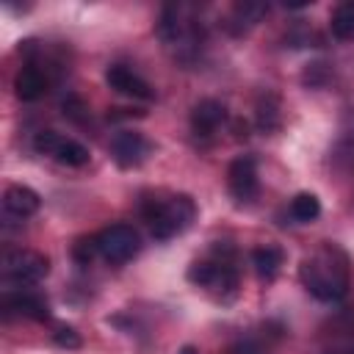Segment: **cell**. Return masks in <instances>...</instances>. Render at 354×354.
<instances>
[{"instance_id":"obj_1","label":"cell","mask_w":354,"mask_h":354,"mask_svg":"<svg viewBox=\"0 0 354 354\" xmlns=\"http://www.w3.org/2000/svg\"><path fill=\"white\" fill-rule=\"evenodd\" d=\"M299 277H301L307 293L315 296L318 301H340L348 293V260L332 243H326L315 254L304 257Z\"/></svg>"},{"instance_id":"obj_2","label":"cell","mask_w":354,"mask_h":354,"mask_svg":"<svg viewBox=\"0 0 354 354\" xmlns=\"http://www.w3.org/2000/svg\"><path fill=\"white\" fill-rule=\"evenodd\" d=\"M141 216L149 224V232L155 241H171L174 235L185 232L196 218V205L185 194L174 196H147L141 202Z\"/></svg>"},{"instance_id":"obj_3","label":"cell","mask_w":354,"mask_h":354,"mask_svg":"<svg viewBox=\"0 0 354 354\" xmlns=\"http://www.w3.org/2000/svg\"><path fill=\"white\" fill-rule=\"evenodd\" d=\"M188 282L213 290L221 301H230L238 290V266L230 246H216L213 257L196 260L188 268Z\"/></svg>"},{"instance_id":"obj_4","label":"cell","mask_w":354,"mask_h":354,"mask_svg":"<svg viewBox=\"0 0 354 354\" xmlns=\"http://www.w3.org/2000/svg\"><path fill=\"white\" fill-rule=\"evenodd\" d=\"M0 271L8 288L36 285L50 274V257L41 252H30V249H6Z\"/></svg>"},{"instance_id":"obj_5","label":"cell","mask_w":354,"mask_h":354,"mask_svg":"<svg viewBox=\"0 0 354 354\" xmlns=\"http://www.w3.org/2000/svg\"><path fill=\"white\" fill-rule=\"evenodd\" d=\"M94 241L97 254L113 266H122L141 252V235L133 224H111L100 235H94Z\"/></svg>"},{"instance_id":"obj_6","label":"cell","mask_w":354,"mask_h":354,"mask_svg":"<svg viewBox=\"0 0 354 354\" xmlns=\"http://www.w3.org/2000/svg\"><path fill=\"white\" fill-rule=\"evenodd\" d=\"M33 149L39 155H53L61 166H69V169H80L91 158L86 144H80L75 138H64L55 130H39L36 138H33Z\"/></svg>"},{"instance_id":"obj_7","label":"cell","mask_w":354,"mask_h":354,"mask_svg":"<svg viewBox=\"0 0 354 354\" xmlns=\"http://www.w3.org/2000/svg\"><path fill=\"white\" fill-rule=\"evenodd\" d=\"M108 152L119 169H136L147 160V155L152 152V144L138 130H119V133H113Z\"/></svg>"},{"instance_id":"obj_8","label":"cell","mask_w":354,"mask_h":354,"mask_svg":"<svg viewBox=\"0 0 354 354\" xmlns=\"http://www.w3.org/2000/svg\"><path fill=\"white\" fill-rule=\"evenodd\" d=\"M227 185L230 194L235 196V202H252L260 191V180H257V160L252 155H238L230 169H227Z\"/></svg>"},{"instance_id":"obj_9","label":"cell","mask_w":354,"mask_h":354,"mask_svg":"<svg viewBox=\"0 0 354 354\" xmlns=\"http://www.w3.org/2000/svg\"><path fill=\"white\" fill-rule=\"evenodd\" d=\"M3 313L6 315H19L30 321H50V304L39 293L28 288H6L3 293Z\"/></svg>"},{"instance_id":"obj_10","label":"cell","mask_w":354,"mask_h":354,"mask_svg":"<svg viewBox=\"0 0 354 354\" xmlns=\"http://www.w3.org/2000/svg\"><path fill=\"white\" fill-rule=\"evenodd\" d=\"M105 83L116 91V94H122V97H130V100H152V86L141 77V75H136L130 66H124V64H111L108 69H105Z\"/></svg>"},{"instance_id":"obj_11","label":"cell","mask_w":354,"mask_h":354,"mask_svg":"<svg viewBox=\"0 0 354 354\" xmlns=\"http://www.w3.org/2000/svg\"><path fill=\"white\" fill-rule=\"evenodd\" d=\"M224 122H227V108H224V102H218L213 97L199 100L191 108V133L196 138H210Z\"/></svg>"},{"instance_id":"obj_12","label":"cell","mask_w":354,"mask_h":354,"mask_svg":"<svg viewBox=\"0 0 354 354\" xmlns=\"http://www.w3.org/2000/svg\"><path fill=\"white\" fill-rule=\"evenodd\" d=\"M41 207V196L28 185H8L3 194V210L17 218H28Z\"/></svg>"},{"instance_id":"obj_13","label":"cell","mask_w":354,"mask_h":354,"mask_svg":"<svg viewBox=\"0 0 354 354\" xmlns=\"http://www.w3.org/2000/svg\"><path fill=\"white\" fill-rule=\"evenodd\" d=\"M268 14V3H257V0H241V3H235L232 6V14H230V22H227V28H230V33L232 36H243V33H249L263 17Z\"/></svg>"},{"instance_id":"obj_14","label":"cell","mask_w":354,"mask_h":354,"mask_svg":"<svg viewBox=\"0 0 354 354\" xmlns=\"http://www.w3.org/2000/svg\"><path fill=\"white\" fill-rule=\"evenodd\" d=\"M47 91V77L44 72L36 66V64H25L17 77H14V94L22 100V102H36L41 100Z\"/></svg>"},{"instance_id":"obj_15","label":"cell","mask_w":354,"mask_h":354,"mask_svg":"<svg viewBox=\"0 0 354 354\" xmlns=\"http://www.w3.org/2000/svg\"><path fill=\"white\" fill-rule=\"evenodd\" d=\"M254 122L260 133H277L282 124V105L274 91H263L254 102Z\"/></svg>"},{"instance_id":"obj_16","label":"cell","mask_w":354,"mask_h":354,"mask_svg":"<svg viewBox=\"0 0 354 354\" xmlns=\"http://www.w3.org/2000/svg\"><path fill=\"white\" fill-rule=\"evenodd\" d=\"M282 263H285V254H282V249H279V246L266 243V246L252 249V266H254V274H257L263 282L277 279V274H279Z\"/></svg>"},{"instance_id":"obj_17","label":"cell","mask_w":354,"mask_h":354,"mask_svg":"<svg viewBox=\"0 0 354 354\" xmlns=\"http://www.w3.org/2000/svg\"><path fill=\"white\" fill-rule=\"evenodd\" d=\"M155 33L166 44H171V41H177L183 36V8L177 3H169V6L160 8V19L155 25Z\"/></svg>"},{"instance_id":"obj_18","label":"cell","mask_w":354,"mask_h":354,"mask_svg":"<svg viewBox=\"0 0 354 354\" xmlns=\"http://www.w3.org/2000/svg\"><path fill=\"white\" fill-rule=\"evenodd\" d=\"M288 213H290L293 221L310 224V221H315V218L321 216V199H318L315 194H310V191H301V194H296V196L290 199Z\"/></svg>"},{"instance_id":"obj_19","label":"cell","mask_w":354,"mask_h":354,"mask_svg":"<svg viewBox=\"0 0 354 354\" xmlns=\"http://www.w3.org/2000/svg\"><path fill=\"white\" fill-rule=\"evenodd\" d=\"M329 30L337 41H354V3H340L329 17Z\"/></svg>"},{"instance_id":"obj_20","label":"cell","mask_w":354,"mask_h":354,"mask_svg":"<svg viewBox=\"0 0 354 354\" xmlns=\"http://www.w3.org/2000/svg\"><path fill=\"white\" fill-rule=\"evenodd\" d=\"M53 340H55V346H61V348H80V335L72 329V326H55V332H53Z\"/></svg>"},{"instance_id":"obj_21","label":"cell","mask_w":354,"mask_h":354,"mask_svg":"<svg viewBox=\"0 0 354 354\" xmlns=\"http://www.w3.org/2000/svg\"><path fill=\"white\" fill-rule=\"evenodd\" d=\"M72 254H75V260H77V263H83V266H86V263L97 254V241H94V238H83V241H77V243H75V249H72Z\"/></svg>"},{"instance_id":"obj_22","label":"cell","mask_w":354,"mask_h":354,"mask_svg":"<svg viewBox=\"0 0 354 354\" xmlns=\"http://www.w3.org/2000/svg\"><path fill=\"white\" fill-rule=\"evenodd\" d=\"M232 354H268L266 346L254 337H241L235 346H232Z\"/></svg>"},{"instance_id":"obj_23","label":"cell","mask_w":354,"mask_h":354,"mask_svg":"<svg viewBox=\"0 0 354 354\" xmlns=\"http://www.w3.org/2000/svg\"><path fill=\"white\" fill-rule=\"evenodd\" d=\"M180 354H199V351H196L194 346H183V348H180Z\"/></svg>"}]
</instances>
